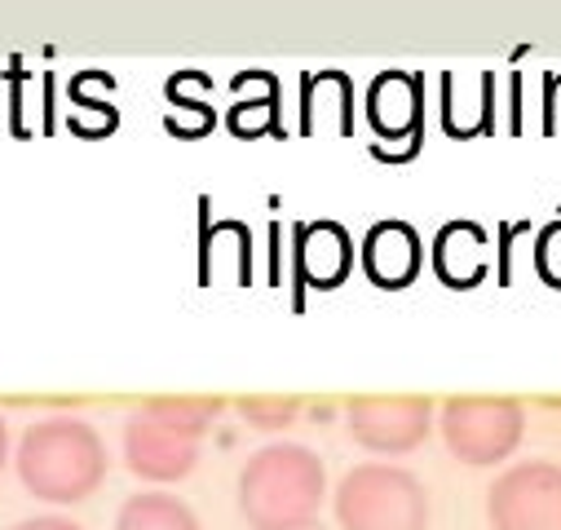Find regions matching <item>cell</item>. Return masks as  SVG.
Segmentation results:
<instances>
[{
  "label": "cell",
  "mask_w": 561,
  "mask_h": 530,
  "mask_svg": "<svg viewBox=\"0 0 561 530\" xmlns=\"http://www.w3.org/2000/svg\"><path fill=\"white\" fill-rule=\"evenodd\" d=\"M328 469L301 442H270L248 456L239 473V512L252 530H293L319 521Z\"/></svg>",
  "instance_id": "obj_1"
},
{
  "label": "cell",
  "mask_w": 561,
  "mask_h": 530,
  "mask_svg": "<svg viewBox=\"0 0 561 530\" xmlns=\"http://www.w3.org/2000/svg\"><path fill=\"white\" fill-rule=\"evenodd\" d=\"M19 477L45 504H80L106 477V447L93 425L76 416H49L27 425L19 442Z\"/></svg>",
  "instance_id": "obj_2"
},
{
  "label": "cell",
  "mask_w": 561,
  "mask_h": 530,
  "mask_svg": "<svg viewBox=\"0 0 561 530\" xmlns=\"http://www.w3.org/2000/svg\"><path fill=\"white\" fill-rule=\"evenodd\" d=\"M221 398H151L124 425V460L147 482H182L199 464V438L217 420Z\"/></svg>",
  "instance_id": "obj_3"
},
{
  "label": "cell",
  "mask_w": 561,
  "mask_h": 530,
  "mask_svg": "<svg viewBox=\"0 0 561 530\" xmlns=\"http://www.w3.org/2000/svg\"><path fill=\"white\" fill-rule=\"evenodd\" d=\"M341 530H425L430 495L420 477L402 464L367 460L354 464L332 495Z\"/></svg>",
  "instance_id": "obj_4"
},
{
  "label": "cell",
  "mask_w": 561,
  "mask_h": 530,
  "mask_svg": "<svg viewBox=\"0 0 561 530\" xmlns=\"http://www.w3.org/2000/svg\"><path fill=\"white\" fill-rule=\"evenodd\" d=\"M526 434V407L504 393H456L443 403V442L465 464H500Z\"/></svg>",
  "instance_id": "obj_5"
},
{
  "label": "cell",
  "mask_w": 561,
  "mask_h": 530,
  "mask_svg": "<svg viewBox=\"0 0 561 530\" xmlns=\"http://www.w3.org/2000/svg\"><path fill=\"white\" fill-rule=\"evenodd\" d=\"M491 530H561V464L522 460L486 491Z\"/></svg>",
  "instance_id": "obj_6"
},
{
  "label": "cell",
  "mask_w": 561,
  "mask_h": 530,
  "mask_svg": "<svg viewBox=\"0 0 561 530\" xmlns=\"http://www.w3.org/2000/svg\"><path fill=\"white\" fill-rule=\"evenodd\" d=\"M345 420L358 447L376 456H407L434 429V403L425 393H358L345 403Z\"/></svg>",
  "instance_id": "obj_7"
},
{
  "label": "cell",
  "mask_w": 561,
  "mask_h": 530,
  "mask_svg": "<svg viewBox=\"0 0 561 530\" xmlns=\"http://www.w3.org/2000/svg\"><path fill=\"white\" fill-rule=\"evenodd\" d=\"M367 119L380 132V142H402L415 151L420 128H425V80L415 71L389 67L367 89Z\"/></svg>",
  "instance_id": "obj_8"
},
{
  "label": "cell",
  "mask_w": 561,
  "mask_h": 530,
  "mask_svg": "<svg viewBox=\"0 0 561 530\" xmlns=\"http://www.w3.org/2000/svg\"><path fill=\"white\" fill-rule=\"evenodd\" d=\"M358 256H363V270L376 288H407V284H415L420 265H425V243H420V230L411 221L385 217L363 234Z\"/></svg>",
  "instance_id": "obj_9"
},
{
  "label": "cell",
  "mask_w": 561,
  "mask_h": 530,
  "mask_svg": "<svg viewBox=\"0 0 561 530\" xmlns=\"http://www.w3.org/2000/svg\"><path fill=\"white\" fill-rule=\"evenodd\" d=\"M297 275L314 288H336L345 284L354 265V239L341 221H306L297 226Z\"/></svg>",
  "instance_id": "obj_10"
},
{
  "label": "cell",
  "mask_w": 561,
  "mask_h": 530,
  "mask_svg": "<svg viewBox=\"0 0 561 530\" xmlns=\"http://www.w3.org/2000/svg\"><path fill=\"white\" fill-rule=\"evenodd\" d=\"M491 239L478 221H447L434 234V270L451 288H473L491 275Z\"/></svg>",
  "instance_id": "obj_11"
},
{
  "label": "cell",
  "mask_w": 561,
  "mask_h": 530,
  "mask_svg": "<svg viewBox=\"0 0 561 530\" xmlns=\"http://www.w3.org/2000/svg\"><path fill=\"white\" fill-rule=\"evenodd\" d=\"M491 76L486 71H447L443 76V124L456 138H469V132L491 124Z\"/></svg>",
  "instance_id": "obj_12"
},
{
  "label": "cell",
  "mask_w": 561,
  "mask_h": 530,
  "mask_svg": "<svg viewBox=\"0 0 561 530\" xmlns=\"http://www.w3.org/2000/svg\"><path fill=\"white\" fill-rule=\"evenodd\" d=\"M234 93V106L226 115V124L234 132H243V138H252V132H274L278 128V80L270 71H243L234 76L230 84Z\"/></svg>",
  "instance_id": "obj_13"
},
{
  "label": "cell",
  "mask_w": 561,
  "mask_h": 530,
  "mask_svg": "<svg viewBox=\"0 0 561 530\" xmlns=\"http://www.w3.org/2000/svg\"><path fill=\"white\" fill-rule=\"evenodd\" d=\"M306 128H332V132H350L354 128V84L345 71H314L306 76Z\"/></svg>",
  "instance_id": "obj_14"
},
{
  "label": "cell",
  "mask_w": 561,
  "mask_h": 530,
  "mask_svg": "<svg viewBox=\"0 0 561 530\" xmlns=\"http://www.w3.org/2000/svg\"><path fill=\"white\" fill-rule=\"evenodd\" d=\"M115 530H204L195 508L169 491H137L119 504Z\"/></svg>",
  "instance_id": "obj_15"
},
{
  "label": "cell",
  "mask_w": 561,
  "mask_h": 530,
  "mask_svg": "<svg viewBox=\"0 0 561 530\" xmlns=\"http://www.w3.org/2000/svg\"><path fill=\"white\" fill-rule=\"evenodd\" d=\"M301 412V398H288V393H248L239 398V416L256 429H284L293 425Z\"/></svg>",
  "instance_id": "obj_16"
},
{
  "label": "cell",
  "mask_w": 561,
  "mask_h": 530,
  "mask_svg": "<svg viewBox=\"0 0 561 530\" xmlns=\"http://www.w3.org/2000/svg\"><path fill=\"white\" fill-rule=\"evenodd\" d=\"M535 270H539L543 284L561 288V217L548 221L539 230V239H535Z\"/></svg>",
  "instance_id": "obj_17"
},
{
  "label": "cell",
  "mask_w": 561,
  "mask_h": 530,
  "mask_svg": "<svg viewBox=\"0 0 561 530\" xmlns=\"http://www.w3.org/2000/svg\"><path fill=\"white\" fill-rule=\"evenodd\" d=\"M543 128L561 132V71L543 84Z\"/></svg>",
  "instance_id": "obj_18"
},
{
  "label": "cell",
  "mask_w": 561,
  "mask_h": 530,
  "mask_svg": "<svg viewBox=\"0 0 561 530\" xmlns=\"http://www.w3.org/2000/svg\"><path fill=\"white\" fill-rule=\"evenodd\" d=\"M10 530H84V526H80V521H71V517L45 512V517H27V521H19V526H10Z\"/></svg>",
  "instance_id": "obj_19"
},
{
  "label": "cell",
  "mask_w": 561,
  "mask_h": 530,
  "mask_svg": "<svg viewBox=\"0 0 561 530\" xmlns=\"http://www.w3.org/2000/svg\"><path fill=\"white\" fill-rule=\"evenodd\" d=\"M5 451H10V434H5V420H0V469H5Z\"/></svg>",
  "instance_id": "obj_20"
},
{
  "label": "cell",
  "mask_w": 561,
  "mask_h": 530,
  "mask_svg": "<svg viewBox=\"0 0 561 530\" xmlns=\"http://www.w3.org/2000/svg\"><path fill=\"white\" fill-rule=\"evenodd\" d=\"M293 530H328L323 521H306V526H293Z\"/></svg>",
  "instance_id": "obj_21"
}]
</instances>
